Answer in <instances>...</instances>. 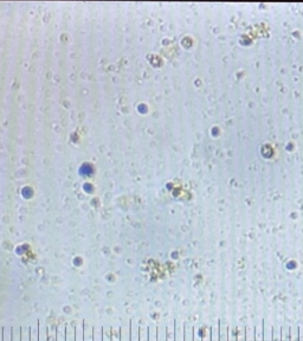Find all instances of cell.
Listing matches in <instances>:
<instances>
[{
  "label": "cell",
  "instance_id": "cell-1",
  "mask_svg": "<svg viewBox=\"0 0 303 341\" xmlns=\"http://www.w3.org/2000/svg\"><path fill=\"white\" fill-rule=\"evenodd\" d=\"M71 336L74 338V329L71 327H68V340H71Z\"/></svg>",
  "mask_w": 303,
  "mask_h": 341
}]
</instances>
